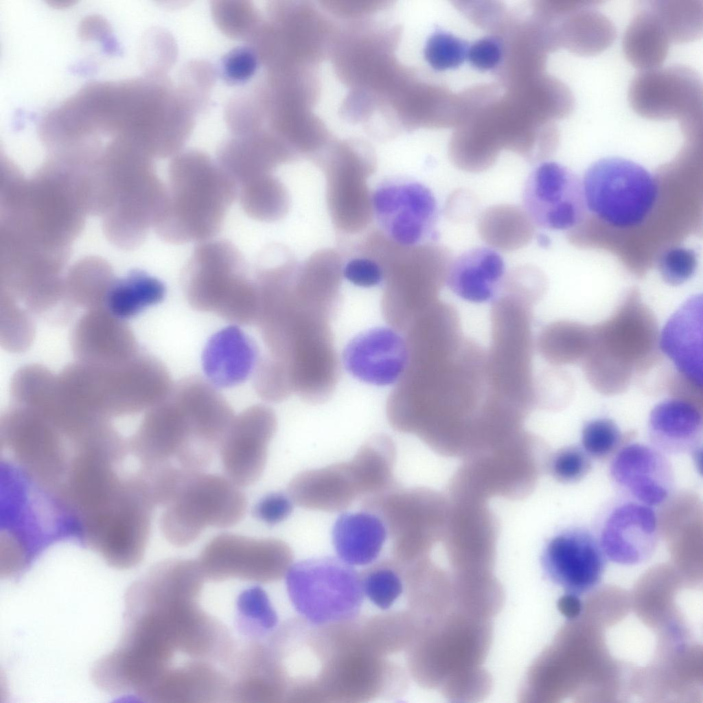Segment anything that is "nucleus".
Wrapping results in <instances>:
<instances>
[{
	"label": "nucleus",
	"instance_id": "obj_11",
	"mask_svg": "<svg viewBox=\"0 0 703 703\" xmlns=\"http://www.w3.org/2000/svg\"><path fill=\"white\" fill-rule=\"evenodd\" d=\"M286 578L289 597L302 619L327 625L358 617L365 596L360 574L340 558L300 561Z\"/></svg>",
	"mask_w": 703,
	"mask_h": 703
},
{
	"label": "nucleus",
	"instance_id": "obj_30",
	"mask_svg": "<svg viewBox=\"0 0 703 703\" xmlns=\"http://www.w3.org/2000/svg\"><path fill=\"white\" fill-rule=\"evenodd\" d=\"M505 278V264L495 249L481 246L451 260L445 284L458 297L473 303H492Z\"/></svg>",
	"mask_w": 703,
	"mask_h": 703
},
{
	"label": "nucleus",
	"instance_id": "obj_16",
	"mask_svg": "<svg viewBox=\"0 0 703 703\" xmlns=\"http://www.w3.org/2000/svg\"><path fill=\"white\" fill-rule=\"evenodd\" d=\"M371 205L395 244L414 247L437 240L438 205L425 185L413 180L385 183L374 192Z\"/></svg>",
	"mask_w": 703,
	"mask_h": 703
},
{
	"label": "nucleus",
	"instance_id": "obj_60",
	"mask_svg": "<svg viewBox=\"0 0 703 703\" xmlns=\"http://www.w3.org/2000/svg\"><path fill=\"white\" fill-rule=\"evenodd\" d=\"M538 244L543 248H546L551 244L550 238L544 233H539L536 236Z\"/></svg>",
	"mask_w": 703,
	"mask_h": 703
},
{
	"label": "nucleus",
	"instance_id": "obj_21",
	"mask_svg": "<svg viewBox=\"0 0 703 703\" xmlns=\"http://www.w3.org/2000/svg\"><path fill=\"white\" fill-rule=\"evenodd\" d=\"M170 397L188 422L194 454L211 462L235 416L232 408L216 387L198 376L180 380Z\"/></svg>",
	"mask_w": 703,
	"mask_h": 703
},
{
	"label": "nucleus",
	"instance_id": "obj_43",
	"mask_svg": "<svg viewBox=\"0 0 703 703\" xmlns=\"http://www.w3.org/2000/svg\"><path fill=\"white\" fill-rule=\"evenodd\" d=\"M360 574L364 595L381 609L390 608L404 590L402 568L393 558L376 562Z\"/></svg>",
	"mask_w": 703,
	"mask_h": 703
},
{
	"label": "nucleus",
	"instance_id": "obj_36",
	"mask_svg": "<svg viewBox=\"0 0 703 703\" xmlns=\"http://www.w3.org/2000/svg\"><path fill=\"white\" fill-rule=\"evenodd\" d=\"M599 3L578 1L566 14L564 45L575 55L595 56L610 47L616 38L613 23L597 8Z\"/></svg>",
	"mask_w": 703,
	"mask_h": 703
},
{
	"label": "nucleus",
	"instance_id": "obj_47",
	"mask_svg": "<svg viewBox=\"0 0 703 703\" xmlns=\"http://www.w3.org/2000/svg\"><path fill=\"white\" fill-rule=\"evenodd\" d=\"M211 10L216 25L223 34L246 42L262 18L253 4L247 1H214Z\"/></svg>",
	"mask_w": 703,
	"mask_h": 703
},
{
	"label": "nucleus",
	"instance_id": "obj_33",
	"mask_svg": "<svg viewBox=\"0 0 703 703\" xmlns=\"http://www.w3.org/2000/svg\"><path fill=\"white\" fill-rule=\"evenodd\" d=\"M369 170L356 163L327 170L329 202L334 222L347 231H358L369 221L371 198L366 185Z\"/></svg>",
	"mask_w": 703,
	"mask_h": 703
},
{
	"label": "nucleus",
	"instance_id": "obj_59",
	"mask_svg": "<svg viewBox=\"0 0 703 703\" xmlns=\"http://www.w3.org/2000/svg\"><path fill=\"white\" fill-rule=\"evenodd\" d=\"M557 607L560 612L565 617L573 619L580 614L582 610V603L579 596L565 592L558 600Z\"/></svg>",
	"mask_w": 703,
	"mask_h": 703
},
{
	"label": "nucleus",
	"instance_id": "obj_29",
	"mask_svg": "<svg viewBox=\"0 0 703 703\" xmlns=\"http://www.w3.org/2000/svg\"><path fill=\"white\" fill-rule=\"evenodd\" d=\"M288 494L299 507L326 512L344 511L360 497L347 462L300 472L288 484Z\"/></svg>",
	"mask_w": 703,
	"mask_h": 703
},
{
	"label": "nucleus",
	"instance_id": "obj_46",
	"mask_svg": "<svg viewBox=\"0 0 703 703\" xmlns=\"http://www.w3.org/2000/svg\"><path fill=\"white\" fill-rule=\"evenodd\" d=\"M520 209L515 207L505 206V222L504 220L502 207L492 208L487 211L480 221V233L485 240L494 244L497 239L500 240L498 246H501L503 239L506 240V249H509L508 239H511L514 248L518 247L514 239H518L525 244L529 238L520 233L531 238L533 229L531 221Z\"/></svg>",
	"mask_w": 703,
	"mask_h": 703
},
{
	"label": "nucleus",
	"instance_id": "obj_6",
	"mask_svg": "<svg viewBox=\"0 0 703 703\" xmlns=\"http://www.w3.org/2000/svg\"><path fill=\"white\" fill-rule=\"evenodd\" d=\"M591 328L590 345L581 363L590 384L602 395L625 392L634 374L645 373L660 360L656 319L636 292Z\"/></svg>",
	"mask_w": 703,
	"mask_h": 703
},
{
	"label": "nucleus",
	"instance_id": "obj_56",
	"mask_svg": "<svg viewBox=\"0 0 703 703\" xmlns=\"http://www.w3.org/2000/svg\"><path fill=\"white\" fill-rule=\"evenodd\" d=\"M342 275L350 283L369 288L384 280V272L379 263L369 257L354 258L342 268Z\"/></svg>",
	"mask_w": 703,
	"mask_h": 703
},
{
	"label": "nucleus",
	"instance_id": "obj_32",
	"mask_svg": "<svg viewBox=\"0 0 703 703\" xmlns=\"http://www.w3.org/2000/svg\"><path fill=\"white\" fill-rule=\"evenodd\" d=\"M702 406L671 397L652 410L648 435L665 454L691 453L702 446Z\"/></svg>",
	"mask_w": 703,
	"mask_h": 703
},
{
	"label": "nucleus",
	"instance_id": "obj_52",
	"mask_svg": "<svg viewBox=\"0 0 703 703\" xmlns=\"http://www.w3.org/2000/svg\"><path fill=\"white\" fill-rule=\"evenodd\" d=\"M469 47L463 39L437 29L426 41L424 56L433 69L444 71L461 65L468 58Z\"/></svg>",
	"mask_w": 703,
	"mask_h": 703
},
{
	"label": "nucleus",
	"instance_id": "obj_4",
	"mask_svg": "<svg viewBox=\"0 0 703 703\" xmlns=\"http://www.w3.org/2000/svg\"><path fill=\"white\" fill-rule=\"evenodd\" d=\"M237 194L236 185L216 161L199 150H181L169 165L155 230L174 244L213 239Z\"/></svg>",
	"mask_w": 703,
	"mask_h": 703
},
{
	"label": "nucleus",
	"instance_id": "obj_24",
	"mask_svg": "<svg viewBox=\"0 0 703 703\" xmlns=\"http://www.w3.org/2000/svg\"><path fill=\"white\" fill-rule=\"evenodd\" d=\"M127 443L129 454L141 466L176 464L190 450L192 433L183 412L169 396L146 411Z\"/></svg>",
	"mask_w": 703,
	"mask_h": 703
},
{
	"label": "nucleus",
	"instance_id": "obj_23",
	"mask_svg": "<svg viewBox=\"0 0 703 703\" xmlns=\"http://www.w3.org/2000/svg\"><path fill=\"white\" fill-rule=\"evenodd\" d=\"M404 335L392 328L378 327L354 336L345 346L343 362L354 378L367 384L396 383L408 362Z\"/></svg>",
	"mask_w": 703,
	"mask_h": 703
},
{
	"label": "nucleus",
	"instance_id": "obj_3",
	"mask_svg": "<svg viewBox=\"0 0 703 703\" xmlns=\"http://www.w3.org/2000/svg\"><path fill=\"white\" fill-rule=\"evenodd\" d=\"M485 351L466 338L446 356L411 355L387 402L391 427L399 432L419 430L439 406H468L488 397Z\"/></svg>",
	"mask_w": 703,
	"mask_h": 703
},
{
	"label": "nucleus",
	"instance_id": "obj_7",
	"mask_svg": "<svg viewBox=\"0 0 703 703\" xmlns=\"http://www.w3.org/2000/svg\"><path fill=\"white\" fill-rule=\"evenodd\" d=\"M182 281L195 310L216 313L236 325L255 322V283L247 275L243 255L230 241L211 239L198 243L185 266Z\"/></svg>",
	"mask_w": 703,
	"mask_h": 703
},
{
	"label": "nucleus",
	"instance_id": "obj_38",
	"mask_svg": "<svg viewBox=\"0 0 703 703\" xmlns=\"http://www.w3.org/2000/svg\"><path fill=\"white\" fill-rule=\"evenodd\" d=\"M165 294V286L160 279L142 270H134L122 279H115L104 308L124 320L160 303Z\"/></svg>",
	"mask_w": 703,
	"mask_h": 703
},
{
	"label": "nucleus",
	"instance_id": "obj_19",
	"mask_svg": "<svg viewBox=\"0 0 703 703\" xmlns=\"http://www.w3.org/2000/svg\"><path fill=\"white\" fill-rule=\"evenodd\" d=\"M277 426L275 412L264 404L235 415L219 448L226 476L241 487L255 483L265 468Z\"/></svg>",
	"mask_w": 703,
	"mask_h": 703
},
{
	"label": "nucleus",
	"instance_id": "obj_55",
	"mask_svg": "<svg viewBox=\"0 0 703 703\" xmlns=\"http://www.w3.org/2000/svg\"><path fill=\"white\" fill-rule=\"evenodd\" d=\"M258 58L249 46L237 47L224 55L218 73L229 85H240L246 82L256 72Z\"/></svg>",
	"mask_w": 703,
	"mask_h": 703
},
{
	"label": "nucleus",
	"instance_id": "obj_12",
	"mask_svg": "<svg viewBox=\"0 0 703 703\" xmlns=\"http://www.w3.org/2000/svg\"><path fill=\"white\" fill-rule=\"evenodd\" d=\"M381 265L384 287L382 314L391 327L404 333L423 312L437 302L451 261L447 251L427 244L402 246Z\"/></svg>",
	"mask_w": 703,
	"mask_h": 703
},
{
	"label": "nucleus",
	"instance_id": "obj_28",
	"mask_svg": "<svg viewBox=\"0 0 703 703\" xmlns=\"http://www.w3.org/2000/svg\"><path fill=\"white\" fill-rule=\"evenodd\" d=\"M658 346L677 372L702 387V295L691 297L669 318Z\"/></svg>",
	"mask_w": 703,
	"mask_h": 703
},
{
	"label": "nucleus",
	"instance_id": "obj_45",
	"mask_svg": "<svg viewBox=\"0 0 703 703\" xmlns=\"http://www.w3.org/2000/svg\"><path fill=\"white\" fill-rule=\"evenodd\" d=\"M106 270H75L64 282L67 298L73 306L93 310L104 308L108 292L114 282Z\"/></svg>",
	"mask_w": 703,
	"mask_h": 703
},
{
	"label": "nucleus",
	"instance_id": "obj_44",
	"mask_svg": "<svg viewBox=\"0 0 703 703\" xmlns=\"http://www.w3.org/2000/svg\"><path fill=\"white\" fill-rule=\"evenodd\" d=\"M0 341L8 352L20 353L31 345L35 335L30 312L7 293L1 292Z\"/></svg>",
	"mask_w": 703,
	"mask_h": 703
},
{
	"label": "nucleus",
	"instance_id": "obj_25",
	"mask_svg": "<svg viewBox=\"0 0 703 703\" xmlns=\"http://www.w3.org/2000/svg\"><path fill=\"white\" fill-rule=\"evenodd\" d=\"M71 345L78 362L97 366L120 365L139 354L130 327L104 308L81 316L73 328Z\"/></svg>",
	"mask_w": 703,
	"mask_h": 703
},
{
	"label": "nucleus",
	"instance_id": "obj_15",
	"mask_svg": "<svg viewBox=\"0 0 703 703\" xmlns=\"http://www.w3.org/2000/svg\"><path fill=\"white\" fill-rule=\"evenodd\" d=\"M293 559L291 548L281 540L223 533L205 544L197 561L209 581L271 583L286 576Z\"/></svg>",
	"mask_w": 703,
	"mask_h": 703
},
{
	"label": "nucleus",
	"instance_id": "obj_26",
	"mask_svg": "<svg viewBox=\"0 0 703 703\" xmlns=\"http://www.w3.org/2000/svg\"><path fill=\"white\" fill-rule=\"evenodd\" d=\"M290 154L278 137L263 128L257 132L231 135L219 147L216 161L238 187L260 179L288 161Z\"/></svg>",
	"mask_w": 703,
	"mask_h": 703
},
{
	"label": "nucleus",
	"instance_id": "obj_39",
	"mask_svg": "<svg viewBox=\"0 0 703 703\" xmlns=\"http://www.w3.org/2000/svg\"><path fill=\"white\" fill-rule=\"evenodd\" d=\"M592 328L578 322L559 321L546 325L535 341V348L555 366L581 362L588 352Z\"/></svg>",
	"mask_w": 703,
	"mask_h": 703
},
{
	"label": "nucleus",
	"instance_id": "obj_40",
	"mask_svg": "<svg viewBox=\"0 0 703 703\" xmlns=\"http://www.w3.org/2000/svg\"><path fill=\"white\" fill-rule=\"evenodd\" d=\"M419 625L417 616L406 611L360 618V631L365 643L376 653L388 657L406 650Z\"/></svg>",
	"mask_w": 703,
	"mask_h": 703
},
{
	"label": "nucleus",
	"instance_id": "obj_41",
	"mask_svg": "<svg viewBox=\"0 0 703 703\" xmlns=\"http://www.w3.org/2000/svg\"><path fill=\"white\" fill-rule=\"evenodd\" d=\"M237 198L249 217L262 222L281 219L289 206L287 190L273 174L238 187Z\"/></svg>",
	"mask_w": 703,
	"mask_h": 703
},
{
	"label": "nucleus",
	"instance_id": "obj_58",
	"mask_svg": "<svg viewBox=\"0 0 703 703\" xmlns=\"http://www.w3.org/2000/svg\"><path fill=\"white\" fill-rule=\"evenodd\" d=\"M503 54L501 42L496 38L487 36L470 45L467 59L476 69L487 71L500 64Z\"/></svg>",
	"mask_w": 703,
	"mask_h": 703
},
{
	"label": "nucleus",
	"instance_id": "obj_53",
	"mask_svg": "<svg viewBox=\"0 0 703 703\" xmlns=\"http://www.w3.org/2000/svg\"><path fill=\"white\" fill-rule=\"evenodd\" d=\"M698 255L692 249L672 246L660 255L658 267L663 280L671 286L681 285L695 273Z\"/></svg>",
	"mask_w": 703,
	"mask_h": 703
},
{
	"label": "nucleus",
	"instance_id": "obj_57",
	"mask_svg": "<svg viewBox=\"0 0 703 703\" xmlns=\"http://www.w3.org/2000/svg\"><path fill=\"white\" fill-rule=\"evenodd\" d=\"M293 501L281 492L269 494L262 498L253 508L254 516L268 525L278 524L291 514Z\"/></svg>",
	"mask_w": 703,
	"mask_h": 703
},
{
	"label": "nucleus",
	"instance_id": "obj_2",
	"mask_svg": "<svg viewBox=\"0 0 703 703\" xmlns=\"http://www.w3.org/2000/svg\"><path fill=\"white\" fill-rule=\"evenodd\" d=\"M258 325L268 354L292 378L308 380L338 361L330 321L340 298L292 275H279L259 288Z\"/></svg>",
	"mask_w": 703,
	"mask_h": 703
},
{
	"label": "nucleus",
	"instance_id": "obj_48",
	"mask_svg": "<svg viewBox=\"0 0 703 703\" xmlns=\"http://www.w3.org/2000/svg\"><path fill=\"white\" fill-rule=\"evenodd\" d=\"M634 433H623L616 423L606 417L585 423L581 433V446L597 460L612 458L625 444L631 441Z\"/></svg>",
	"mask_w": 703,
	"mask_h": 703
},
{
	"label": "nucleus",
	"instance_id": "obj_17",
	"mask_svg": "<svg viewBox=\"0 0 703 703\" xmlns=\"http://www.w3.org/2000/svg\"><path fill=\"white\" fill-rule=\"evenodd\" d=\"M522 200L531 221L549 230L573 229L584 221L587 211L581 180L555 161H543L531 172Z\"/></svg>",
	"mask_w": 703,
	"mask_h": 703
},
{
	"label": "nucleus",
	"instance_id": "obj_8",
	"mask_svg": "<svg viewBox=\"0 0 703 703\" xmlns=\"http://www.w3.org/2000/svg\"><path fill=\"white\" fill-rule=\"evenodd\" d=\"M535 301L503 290L492 302V341L487 355L490 392L512 404L535 400L532 308Z\"/></svg>",
	"mask_w": 703,
	"mask_h": 703
},
{
	"label": "nucleus",
	"instance_id": "obj_37",
	"mask_svg": "<svg viewBox=\"0 0 703 703\" xmlns=\"http://www.w3.org/2000/svg\"><path fill=\"white\" fill-rule=\"evenodd\" d=\"M632 18L623 38L625 58L640 71L662 67L671 42L649 1Z\"/></svg>",
	"mask_w": 703,
	"mask_h": 703
},
{
	"label": "nucleus",
	"instance_id": "obj_27",
	"mask_svg": "<svg viewBox=\"0 0 703 703\" xmlns=\"http://www.w3.org/2000/svg\"><path fill=\"white\" fill-rule=\"evenodd\" d=\"M257 347L237 325L227 326L207 341L202 355L204 373L216 388H230L244 382L259 361Z\"/></svg>",
	"mask_w": 703,
	"mask_h": 703
},
{
	"label": "nucleus",
	"instance_id": "obj_13",
	"mask_svg": "<svg viewBox=\"0 0 703 703\" xmlns=\"http://www.w3.org/2000/svg\"><path fill=\"white\" fill-rule=\"evenodd\" d=\"M0 439L6 460L30 480L56 489L67 472L72 446L70 441L47 417L16 404L0 420Z\"/></svg>",
	"mask_w": 703,
	"mask_h": 703
},
{
	"label": "nucleus",
	"instance_id": "obj_50",
	"mask_svg": "<svg viewBox=\"0 0 703 703\" xmlns=\"http://www.w3.org/2000/svg\"><path fill=\"white\" fill-rule=\"evenodd\" d=\"M224 117L233 135L250 134L264 128V112L253 86L229 100Z\"/></svg>",
	"mask_w": 703,
	"mask_h": 703
},
{
	"label": "nucleus",
	"instance_id": "obj_1",
	"mask_svg": "<svg viewBox=\"0 0 703 703\" xmlns=\"http://www.w3.org/2000/svg\"><path fill=\"white\" fill-rule=\"evenodd\" d=\"M205 580L197 560L161 561L128 586L123 616L176 653L216 660L225 652L230 636L199 604Z\"/></svg>",
	"mask_w": 703,
	"mask_h": 703
},
{
	"label": "nucleus",
	"instance_id": "obj_20",
	"mask_svg": "<svg viewBox=\"0 0 703 703\" xmlns=\"http://www.w3.org/2000/svg\"><path fill=\"white\" fill-rule=\"evenodd\" d=\"M607 562L595 534L574 526L551 539L542 557L546 576L577 596L595 588L601 581Z\"/></svg>",
	"mask_w": 703,
	"mask_h": 703
},
{
	"label": "nucleus",
	"instance_id": "obj_34",
	"mask_svg": "<svg viewBox=\"0 0 703 703\" xmlns=\"http://www.w3.org/2000/svg\"><path fill=\"white\" fill-rule=\"evenodd\" d=\"M387 536L383 521L365 510L342 514L332 528V542L338 557L353 566L373 562Z\"/></svg>",
	"mask_w": 703,
	"mask_h": 703
},
{
	"label": "nucleus",
	"instance_id": "obj_31",
	"mask_svg": "<svg viewBox=\"0 0 703 703\" xmlns=\"http://www.w3.org/2000/svg\"><path fill=\"white\" fill-rule=\"evenodd\" d=\"M228 698H231L228 676L213 662L191 660L170 669L158 686L152 702H216Z\"/></svg>",
	"mask_w": 703,
	"mask_h": 703
},
{
	"label": "nucleus",
	"instance_id": "obj_10",
	"mask_svg": "<svg viewBox=\"0 0 703 703\" xmlns=\"http://www.w3.org/2000/svg\"><path fill=\"white\" fill-rule=\"evenodd\" d=\"M581 181L587 210L619 229L643 224L652 214L659 195L658 182L652 172L621 157L595 161Z\"/></svg>",
	"mask_w": 703,
	"mask_h": 703
},
{
	"label": "nucleus",
	"instance_id": "obj_22",
	"mask_svg": "<svg viewBox=\"0 0 703 703\" xmlns=\"http://www.w3.org/2000/svg\"><path fill=\"white\" fill-rule=\"evenodd\" d=\"M666 454L652 445L631 441L611 458L609 474L621 495L660 507L673 494L674 473Z\"/></svg>",
	"mask_w": 703,
	"mask_h": 703
},
{
	"label": "nucleus",
	"instance_id": "obj_49",
	"mask_svg": "<svg viewBox=\"0 0 703 703\" xmlns=\"http://www.w3.org/2000/svg\"><path fill=\"white\" fill-rule=\"evenodd\" d=\"M217 73L212 65L200 60L188 62L180 71L176 86L197 114L204 112L209 105Z\"/></svg>",
	"mask_w": 703,
	"mask_h": 703
},
{
	"label": "nucleus",
	"instance_id": "obj_54",
	"mask_svg": "<svg viewBox=\"0 0 703 703\" xmlns=\"http://www.w3.org/2000/svg\"><path fill=\"white\" fill-rule=\"evenodd\" d=\"M551 469L558 481L575 483L582 480L591 470V457L581 446L571 445L554 455Z\"/></svg>",
	"mask_w": 703,
	"mask_h": 703
},
{
	"label": "nucleus",
	"instance_id": "obj_51",
	"mask_svg": "<svg viewBox=\"0 0 703 703\" xmlns=\"http://www.w3.org/2000/svg\"><path fill=\"white\" fill-rule=\"evenodd\" d=\"M254 387L260 397L270 402L283 401L293 393L286 369L268 354L259 359L254 371Z\"/></svg>",
	"mask_w": 703,
	"mask_h": 703
},
{
	"label": "nucleus",
	"instance_id": "obj_9",
	"mask_svg": "<svg viewBox=\"0 0 703 703\" xmlns=\"http://www.w3.org/2000/svg\"><path fill=\"white\" fill-rule=\"evenodd\" d=\"M246 505L241 487L227 476L188 471L174 496L164 507L160 528L170 543L185 546L207 527L228 528L238 523Z\"/></svg>",
	"mask_w": 703,
	"mask_h": 703
},
{
	"label": "nucleus",
	"instance_id": "obj_14",
	"mask_svg": "<svg viewBox=\"0 0 703 703\" xmlns=\"http://www.w3.org/2000/svg\"><path fill=\"white\" fill-rule=\"evenodd\" d=\"M631 108L652 120L676 119L687 136L702 131V83L696 71L683 65L639 71L628 89Z\"/></svg>",
	"mask_w": 703,
	"mask_h": 703
},
{
	"label": "nucleus",
	"instance_id": "obj_35",
	"mask_svg": "<svg viewBox=\"0 0 703 703\" xmlns=\"http://www.w3.org/2000/svg\"><path fill=\"white\" fill-rule=\"evenodd\" d=\"M395 456L393 439L378 433L369 437L347 461L361 498L398 485L393 474Z\"/></svg>",
	"mask_w": 703,
	"mask_h": 703
},
{
	"label": "nucleus",
	"instance_id": "obj_5",
	"mask_svg": "<svg viewBox=\"0 0 703 703\" xmlns=\"http://www.w3.org/2000/svg\"><path fill=\"white\" fill-rule=\"evenodd\" d=\"M67 402L80 412L108 419L148 411L167 400L174 384L157 358L139 353L117 365L80 362L58 375Z\"/></svg>",
	"mask_w": 703,
	"mask_h": 703
},
{
	"label": "nucleus",
	"instance_id": "obj_18",
	"mask_svg": "<svg viewBox=\"0 0 703 703\" xmlns=\"http://www.w3.org/2000/svg\"><path fill=\"white\" fill-rule=\"evenodd\" d=\"M595 533L607 559L637 564L656 549L660 537L657 513L652 507L621 495L604 507Z\"/></svg>",
	"mask_w": 703,
	"mask_h": 703
},
{
	"label": "nucleus",
	"instance_id": "obj_42",
	"mask_svg": "<svg viewBox=\"0 0 703 703\" xmlns=\"http://www.w3.org/2000/svg\"><path fill=\"white\" fill-rule=\"evenodd\" d=\"M671 43L696 40L702 32V1H649Z\"/></svg>",
	"mask_w": 703,
	"mask_h": 703
}]
</instances>
